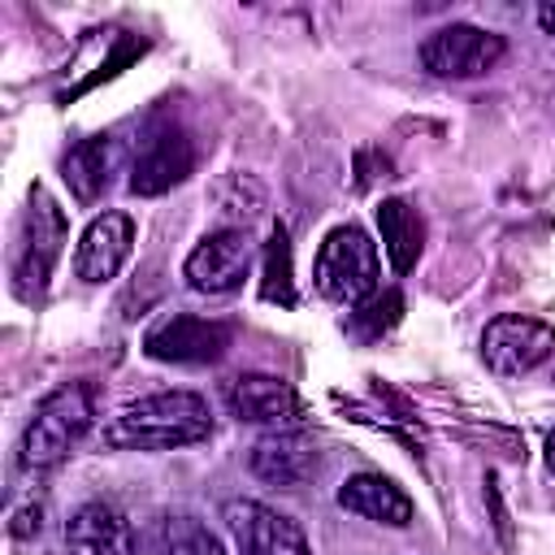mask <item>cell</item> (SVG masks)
Here are the masks:
<instances>
[{
  "label": "cell",
  "instance_id": "6da1fadb",
  "mask_svg": "<svg viewBox=\"0 0 555 555\" xmlns=\"http://www.w3.org/2000/svg\"><path fill=\"white\" fill-rule=\"evenodd\" d=\"M212 434V412L191 390H160L130 403L104 429V442L117 451H173L204 442Z\"/></svg>",
  "mask_w": 555,
  "mask_h": 555
},
{
  "label": "cell",
  "instance_id": "7a4b0ae2",
  "mask_svg": "<svg viewBox=\"0 0 555 555\" xmlns=\"http://www.w3.org/2000/svg\"><path fill=\"white\" fill-rule=\"evenodd\" d=\"M95 421V386L91 382H65L56 386L30 416L26 434H22V447H17V464L26 473H48L56 468L74 447L78 438L91 429Z\"/></svg>",
  "mask_w": 555,
  "mask_h": 555
},
{
  "label": "cell",
  "instance_id": "3957f363",
  "mask_svg": "<svg viewBox=\"0 0 555 555\" xmlns=\"http://www.w3.org/2000/svg\"><path fill=\"white\" fill-rule=\"evenodd\" d=\"M317 291L334 304H364L377 295L382 282V260L373 238L360 225H334L317 251Z\"/></svg>",
  "mask_w": 555,
  "mask_h": 555
},
{
  "label": "cell",
  "instance_id": "277c9868",
  "mask_svg": "<svg viewBox=\"0 0 555 555\" xmlns=\"http://www.w3.org/2000/svg\"><path fill=\"white\" fill-rule=\"evenodd\" d=\"M61 243H65V212L56 208V199L43 186H35L30 208L22 217V243L13 256V282H17L22 299H35L48 286L52 264L61 256Z\"/></svg>",
  "mask_w": 555,
  "mask_h": 555
},
{
  "label": "cell",
  "instance_id": "5b68a950",
  "mask_svg": "<svg viewBox=\"0 0 555 555\" xmlns=\"http://www.w3.org/2000/svg\"><path fill=\"white\" fill-rule=\"evenodd\" d=\"M551 356H555V330L546 321H533L520 312L494 317L481 334V360L499 377H525L538 364H546Z\"/></svg>",
  "mask_w": 555,
  "mask_h": 555
},
{
  "label": "cell",
  "instance_id": "8992f818",
  "mask_svg": "<svg viewBox=\"0 0 555 555\" xmlns=\"http://www.w3.org/2000/svg\"><path fill=\"white\" fill-rule=\"evenodd\" d=\"M503 52H507L503 35L468 22H451L421 43V65L438 78H481L503 61Z\"/></svg>",
  "mask_w": 555,
  "mask_h": 555
},
{
  "label": "cell",
  "instance_id": "52a82bcc",
  "mask_svg": "<svg viewBox=\"0 0 555 555\" xmlns=\"http://www.w3.org/2000/svg\"><path fill=\"white\" fill-rule=\"evenodd\" d=\"M251 260H256V247H251L247 230L225 225V230H212L199 238V247L182 264V278L199 295H225V291L243 286V278L251 273Z\"/></svg>",
  "mask_w": 555,
  "mask_h": 555
},
{
  "label": "cell",
  "instance_id": "ba28073f",
  "mask_svg": "<svg viewBox=\"0 0 555 555\" xmlns=\"http://www.w3.org/2000/svg\"><path fill=\"white\" fill-rule=\"evenodd\" d=\"M234 330L225 321H208V317H169L165 325H156L147 338H143V351L152 360H165V364H212L225 356Z\"/></svg>",
  "mask_w": 555,
  "mask_h": 555
},
{
  "label": "cell",
  "instance_id": "9c48e42d",
  "mask_svg": "<svg viewBox=\"0 0 555 555\" xmlns=\"http://www.w3.org/2000/svg\"><path fill=\"white\" fill-rule=\"evenodd\" d=\"M225 525L234 533L238 555H308L304 529L278 507H264L256 499H234L225 507Z\"/></svg>",
  "mask_w": 555,
  "mask_h": 555
},
{
  "label": "cell",
  "instance_id": "30bf717a",
  "mask_svg": "<svg viewBox=\"0 0 555 555\" xmlns=\"http://www.w3.org/2000/svg\"><path fill=\"white\" fill-rule=\"evenodd\" d=\"M191 165H195L191 139L178 126H156L139 143V156L130 165V191L134 195H160V191L178 186L191 173Z\"/></svg>",
  "mask_w": 555,
  "mask_h": 555
},
{
  "label": "cell",
  "instance_id": "8fae6325",
  "mask_svg": "<svg viewBox=\"0 0 555 555\" xmlns=\"http://www.w3.org/2000/svg\"><path fill=\"white\" fill-rule=\"evenodd\" d=\"M225 408L230 416L247 421V425H295L299 421V395L291 390V382L273 377V373H238L225 382Z\"/></svg>",
  "mask_w": 555,
  "mask_h": 555
},
{
  "label": "cell",
  "instance_id": "7c38bea8",
  "mask_svg": "<svg viewBox=\"0 0 555 555\" xmlns=\"http://www.w3.org/2000/svg\"><path fill=\"white\" fill-rule=\"evenodd\" d=\"M247 464H251V473H256L260 481L295 490V486H304V481L317 477V468H321V451H317V442H312L308 434L273 429V434H264V438L251 447Z\"/></svg>",
  "mask_w": 555,
  "mask_h": 555
},
{
  "label": "cell",
  "instance_id": "4fadbf2b",
  "mask_svg": "<svg viewBox=\"0 0 555 555\" xmlns=\"http://www.w3.org/2000/svg\"><path fill=\"white\" fill-rule=\"evenodd\" d=\"M130 243H134V221L126 212H100L82 238H78V251H74V273L82 282H108L126 256H130Z\"/></svg>",
  "mask_w": 555,
  "mask_h": 555
},
{
  "label": "cell",
  "instance_id": "5bb4252c",
  "mask_svg": "<svg viewBox=\"0 0 555 555\" xmlns=\"http://www.w3.org/2000/svg\"><path fill=\"white\" fill-rule=\"evenodd\" d=\"M65 551L69 555H134V529L117 507L82 503L65 520Z\"/></svg>",
  "mask_w": 555,
  "mask_h": 555
},
{
  "label": "cell",
  "instance_id": "9a60e30c",
  "mask_svg": "<svg viewBox=\"0 0 555 555\" xmlns=\"http://www.w3.org/2000/svg\"><path fill=\"white\" fill-rule=\"evenodd\" d=\"M338 507H347V512H356L364 520H377V525H395V529L412 525V516H416L412 499L390 477H382V473H356V477H347L343 490H338Z\"/></svg>",
  "mask_w": 555,
  "mask_h": 555
},
{
  "label": "cell",
  "instance_id": "2e32d148",
  "mask_svg": "<svg viewBox=\"0 0 555 555\" xmlns=\"http://www.w3.org/2000/svg\"><path fill=\"white\" fill-rule=\"evenodd\" d=\"M377 230H382V247L390 256V269L395 273H408L421 260V247H425V221H421V212L412 204H403V199H382Z\"/></svg>",
  "mask_w": 555,
  "mask_h": 555
},
{
  "label": "cell",
  "instance_id": "e0dca14e",
  "mask_svg": "<svg viewBox=\"0 0 555 555\" xmlns=\"http://www.w3.org/2000/svg\"><path fill=\"white\" fill-rule=\"evenodd\" d=\"M113 139L108 134H95V139H82V143H74L69 147V156H65V182H69V191H74V199L78 204H95L100 195H104V186H108V173H113Z\"/></svg>",
  "mask_w": 555,
  "mask_h": 555
},
{
  "label": "cell",
  "instance_id": "ac0fdd59",
  "mask_svg": "<svg viewBox=\"0 0 555 555\" xmlns=\"http://www.w3.org/2000/svg\"><path fill=\"white\" fill-rule=\"evenodd\" d=\"M152 555H225V546L199 516L165 512L152 525Z\"/></svg>",
  "mask_w": 555,
  "mask_h": 555
},
{
  "label": "cell",
  "instance_id": "d6986e66",
  "mask_svg": "<svg viewBox=\"0 0 555 555\" xmlns=\"http://www.w3.org/2000/svg\"><path fill=\"white\" fill-rule=\"evenodd\" d=\"M260 295L273 304H295V273H291V238L282 225H273L269 243H264V282Z\"/></svg>",
  "mask_w": 555,
  "mask_h": 555
},
{
  "label": "cell",
  "instance_id": "ffe728a7",
  "mask_svg": "<svg viewBox=\"0 0 555 555\" xmlns=\"http://www.w3.org/2000/svg\"><path fill=\"white\" fill-rule=\"evenodd\" d=\"M399 308H403V299H399L395 291H386V295H373L369 304H360V308L351 312V330H360V325L369 321L364 338H377L386 325H395V321H399Z\"/></svg>",
  "mask_w": 555,
  "mask_h": 555
},
{
  "label": "cell",
  "instance_id": "44dd1931",
  "mask_svg": "<svg viewBox=\"0 0 555 555\" xmlns=\"http://www.w3.org/2000/svg\"><path fill=\"white\" fill-rule=\"evenodd\" d=\"M30 529L39 533V507H35V512H22V516H17V525H13V533H17V538H26Z\"/></svg>",
  "mask_w": 555,
  "mask_h": 555
},
{
  "label": "cell",
  "instance_id": "7402d4cb",
  "mask_svg": "<svg viewBox=\"0 0 555 555\" xmlns=\"http://www.w3.org/2000/svg\"><path fill=\"white\" fill-rule=\"evenodd\" d=\"M538 22H542L546 35H555V4H542V9H538Z\"/></svg>",
  "mask_w": 555,
  "mask_h": 555
},
{
  "label": "cell",
  "instance_id": "603a6c76",
  "mask_svg": "<svg viewBox=\"0 0 555 555\" xmlns=\"http://www.w3.org/2000/svg\"><path fill=\"white\" fill-rule=\"evenodd\" d=\"M546 464H551V473H555V429L546 434Z\"/></svg>",
  "mask_w": 555,
  "mask_h": 555
}]
</instances>
